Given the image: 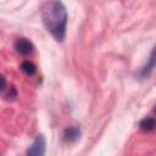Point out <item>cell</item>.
I'll return each mask as SVG.
<instances>
[{"instance_id": "6da1fadb", "label": "cell", "mask_w": 156, "mask_h": 156, "mask_svg": "<svg viewBox=\"0 0 156 156\" xmlns=\"http://www.w3.org/2000/svg\"><path fill=\"white\" fill-rule=\"evenodd\" d=\"M41 20L48 32L56 41H63L67 29V10L60 0H51L46 2L41 10Z\"/></svg>"}, {"instance_id": "7a4b0ae2", "label": "cell", "mask_w": 156, "mask_h": 156, "mask_svg": "<svg viewBox=\"0 0 156 156\" xmlns=\"http://www.w3.org/2000/svg\"><path fill=\"white\" fill-rule=\"evenodd\" d=\"M45 138L44 135H38L34 140V143L32 144V146L27 150V155H30V156H41L45 154Z\"/></svg>"}, {"instance_id": "3957f363", "label": "cell", "mask_w": 156, "mask_h": 156, "mask_svg": "<svg viewBox=\"0 0 156 156\" xmlns=\"http://www.w3.org/2000/svg\"><path fill=\"white\" fill-rule=\"evenodd\" d=\"M15 50L20 54V55H23V56H27L29 54L33 52V44L30 43V40H28L27 38H18L16 41H15V45H13Z\"/></svg>"}, {"instance_id": "277c9868", "label": "cell", "mask_w": 156, "mask_h": 156, "mask_svg": "<svg viewBox=\"0 0 156 156\" xmlns=\"http://www.w3.org/2000/svg\"><path fill=\"white\" fill-rule=\"evenodd\" d=\"M154 68H156V46L152 49L151 54H150V57H149V61L143 67V69L140 71L139 73V77L140 79H146L150 77V74L152 73Z\"/></svg>"}, {"instance_id": "5b68a950", "label": "cell", "mask_w": 156, "mask_h": 156, "mask_svg": "<svg viewBox=\"0 0 156 156\" xmlns=\"http://www.w3.org/2000/svg\"><path fill=\"white\" fill-rule=\"evenodd\" d=\"M80 136V130L78 127L76 126H72V127H68L65 129L63 132V140L68 144H72V143H76Z\"/></svg>"}, {"instance_id": "8992f818", "label": "cell", "mask_w": 156, "mask_h": 156, "mask_svg": "<svg viewBox=\"0 0 156 156\" xmlns=\"http://www.w3.org/2000/svg\"><path fill=\"white\" fill-rule=\"evenodd\" d=\"M139 127L144 132H151V130H154L156 128V118H154V117H145V118H143L140 121Z\"/></svg>"}, {"instance_id": "52a82bcc", "label": "cell", "mask_w": 156, "mask_h": 156, "mask_svg": "<svg viewBox=\"0 0 156 156\" xmlns=\"http://www.w3.org/2000/svg\"><path fill=\"white\" fill-rule=\"evenodd\" d=\"M21 69L27 74V76H33L37 72V67L33 62L30 61H23L21 65Z\"/></svg>"}, {"instance_id": "ba28073f", "label": "cell", "mask_w": 156, "mask_h": 156, "mask_svg": "<svg viewBox=\"0 0 156 156\" xmlns=\"http://www.w3.org/2000/svg\"><path fill=\"white\" fill-rule=\"evenodd\" d=\"M6 96H7V99H9V100H13L15 98H17V91H16V89H15V87H13V85H11V87H10L9 94H7Z\"/></svg>"}, {"instance_id": "9c48e42d", "label": "cell", "mask_w": 156, "mask_h": 156, "mask_svg": "<svg viewBox=\"0 0 156 156\" xmlns=\"http://www.w3.org/2000/svg\"><path fill=\"white\" fill-rule=\"evenodd\" d=\"M155 112H156V106H155Z\"/></svg>"}]
</instances>
